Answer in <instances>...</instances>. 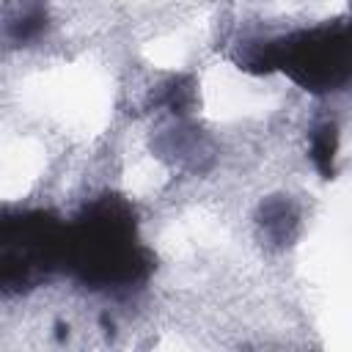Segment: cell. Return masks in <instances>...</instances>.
Masks as SVG:
<instances>
[{
  "instance_id": "obj_1",
  "label": "cell",
  "mask_w": 352,
  "mask_h": 352,
  "mask_svg": "<svg viewBox=\"0 0 352 352\" xmlns=\"http://www.w3.org/2000/svg\"><path fill=\"white\" fill-rule=\"evenodd\" d=\"M311 151H314V162L319 165V170L330 173V162H333V154H336V129L333 126H322L314 135Z\"/></svg>"
}]
</instances>
